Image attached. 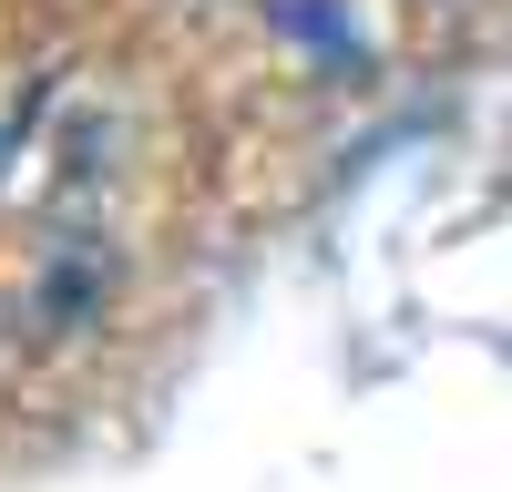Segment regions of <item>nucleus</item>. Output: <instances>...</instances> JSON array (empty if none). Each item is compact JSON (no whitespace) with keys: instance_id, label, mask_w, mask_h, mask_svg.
<instances>
[{"instance_id":"1","label":"nucleus","mask_w":512,"mask_h":492,"mask_svg":"<svg viewBox=\"0 0 512 492\" xmlns=\"http://www.w3.org/2000/svg\"><path fill=\"white\" fill-rule=\"evenodd\" d=\"M123 298V246L103 226H82L62 246H41L31 277H21V298H11V339L21 349H72V339H93V328L113 318Z\"/></svg>"}]
</instances>
